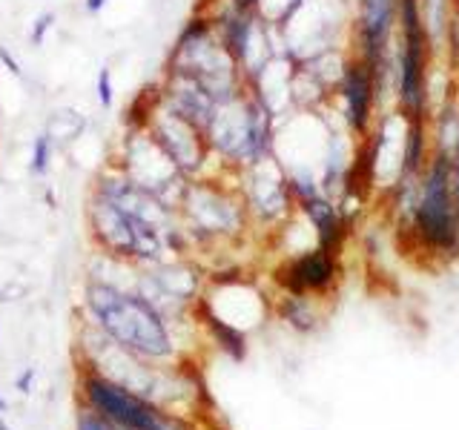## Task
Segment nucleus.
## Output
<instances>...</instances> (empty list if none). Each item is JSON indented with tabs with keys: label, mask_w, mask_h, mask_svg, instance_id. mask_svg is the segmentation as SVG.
<instances>
[{
	"label": "nucleus",
	"mask_w": 459,
	"mask_h": 430,
	"mask_svg": "<svg viewBox=\"0 0 459 430\" xmlns=\"http://www.w3.org/2000/svg\"><path fill=\"white\" fill-rule=\"evenodd\" d=\"M276 115L250 90H244L236 100L219 104L204 133L215 169L238 176L241 169L270 158L276 143Z\"/></svg>",
	"instance_id": "obj_1"
},
{
	"label": "nucleus",
	"mask_w": 459,
	"mask_h": 430,
	"mask_svg": "<svg viewBox=\"0 0 459 430\" xmlns=\"http://www.w3.org/2000/svg\"><path fill=\"white\" fill-rule=\"evenodd\" d=\"M86 307L95 319V327L135 353L141 358H164L172 353V339L167 319L147 298L121 290L107 281H90L86 287Z\"/></svg>",
	"instance_id": "obj_2"
},
{
	"label": "nucleus",
	"mask_w": 459,
	"mask_h": 430,
	"mask_svg": "<svg viewBox=\"0 0 459 430\" xmlns=\"http://www.w3.org/2000/svg\"><path fill=\"white\" fill-rule=\"evenodd\" d=\"M164 72L193 75L212 95L215 104L236 100L247 90V81H244L233 55L224 49V43L219 32H215V23L207 12H195L184 21L167 52Z\"/></svg>",
	"instance_id": "obj_3"
},
{
	"label": "nucleus",
	"mask_w": 459,
	"mask_h": 430,
	"mask_svg": "<svg viewBox=\"0 0 459 430\" xmlns=\"http://www.w3.org/2000/svg\"><path fill=\"white\" fill-rule=\"evenodd\" d=\"M411 233L425 250L437 255L459 253V201L454 195V158L445 152L430 155L416 186Z\"/></svg>",
	"instance_id": "obj_4"
},
{
	"label": "nucleus",
	"mask_w": 459,
	"mask_h": 430,
	"mask_svg": "<svg viewBox=\"0 0 459 430\" xmlns=\"http://www.w3.org/2000/svg\"><path fill=\"white\" fill-rule=\"evenodd\" d=\"M178 219L190 244H219L238 238L250 224L247 207H244V198L238 193V176L233 178V184H224L212 172L190 178Z\"/></svg>",
	"instance_id": "obj_5"
},
{
	"label": "nucleus",
	"mask_w": 459,
	"mask_h": 430,
	"mask_svg": "<svg viewBox=\"0 0 459 430\" xmlns=\"http://www.w3.org/2000/svg\"><path fill=\"white\" fill-rule=\"evenodd\" d=\"M86 227H90L95 247L104 255L143 267L167 262L169 250L161 229H155L152 224L135 219V215L115 207L112 201L92 193L86 201Z\"/></svg>",
	"instance_id": "obj_6"
},
{
	"label": "nucleus",
	"mask_w": 459,
	"mask_h": 430,
	"mask_svg": "<svg viewBox=\"0 0 459 430\" xmlns=\"http://www.w3.org/2000/svg\"><path fill=\"white\" fill-rule=\"evenodd\" d=\"M107 164L118 167L129 181H135L141 190L152 193L172 212L181 210L190 178L181 176L147 129H124L118 147H115Z\"/></svg>",
	"instance_id": "obj_7"
},
{
	"label": "nucleus",
	"mask_w": 459,
	"mask_h": 430,
	"mask_svg": "<svg viewBox=\"0 0 459 430\" xmlns=\"http://www.w3.org/2000/svg\"><path fill=\"white\" fill-rule=\"evenodd\" d=\"M399 0H356L351 43L353 55L370 66L377 81L379 104L394 92V38H396Z\"/></svg>",
	"instance_id": "obj_8"
},
{
	"label": "nucleus",
	"mask_w": 459,
	"mask_h": 430,
	"mask_svg": "<svg viewBox=\"0 0 459 430\" xmlns=\"http://www.w3.org/2000/svg\"><path fill=\"white\" fill-rule=\"evenodd\" d=\"M147 133L169 155V161L176 164V169L184 178L210 176V167H215L204 133L190 121H184L178 112H172L164 100H158V107L147 124Z\"/></svg>",
	"instance_id": "obj_9"
},
{
	"label": "nucleus",
	"mask_w": 459,
	"mask_h": 430,
	"mask_svg": "<svg viewBox=\"0 0 459 430\" xmlns=\"http://www.w3.org/2000/svg\"><path fill=\"white\" fill-rule=\"evenodd\" d=\"M238 193L247 207L250 224L276 227L296 212V201L287 190L284 167L273 155L238 172Z\"/></svg>",
	"instance_id": "obj_10"
},
{
	"label": "nucleus",
	"mask_w": 459,
	"mask_h": 430,
	"mask_svg": "<svg viewBox=\"0 0 459 430\" xmlns=\"http://www.w3.org/2000/svg\"><path fill=\"white\" fill-rule=\"evenodd\" d=\"M86 396H90L95 410H100L107 419L126 430H184L178 419H172V416L152 408L143 396L126 391V387L104 376L86 379Z\"/></svg>",
	"instance_id": "obj_11"
},
{
	"label": "nucleus",
	"mask_w": 459,
	"mask_h": 430,
	"mask_svg": "<svg viewBox=\"0 0 459 430\" xmlns=\"http://www.w3.org/2000/svg\"><path fill=\"white\" fill-rule=\"evenodd\" d=\"M333 100H339V115L344 126L351 129L356 141H365L373 133L377 124V107H379V92L377 81H373L370 66L351 52L344 75L333 90Z\"/></svg>",
	"instance_id": "obj_12"
},
{
	"label": "nucleus",
	"mask_w": 459,
	"mask_h": 430,
	"mask_svg": "<svg viewBox=\"0 0 459 430\" xmlns=\"http://www.w3.org/2000/svg\"><path fill=\"white\" fill-rule=\"evenodd\" d=\"M336 253L313 247L299 255H287L276 270V284L290 296H322L336 281Z\"/></svg>",
	"instance_id": "obj_13"
},
{
	"label": "nucleus",
	"mask_w": 459,
	"mask_h": 430,
	"mask_svg": "<svg viewBox=\"0 0 459 430\" xmlns=\"http://www.w3.org/2000/svg\"><path fill=\"white\" fill-rule=\"evenodd\" d=\"M161 100L178 112L184 121H190L193 126H198L201 133H207V126L215 115V100L212 95L201 86L193 75H184V72H164L161 75Z\"/></svg>",
	"instance_id": "obj_14"
},
{
	"label": "nucleus",
	"mask_w": 459,
	"mask_h": 430,
	"mask_svg": "<svg viewBox=\"0 0 459 430\" xmlns=\"http://www.w3.org/2000/svg\"><path fill=\"white\" fill-rule=\"evenodd\" d=\"M422 9V23L430 40V49L439 55L445 47H451V35L456 29V0H420Z\"/></svg>",
	"instance_id": "obj_15"
},
{
	"label": "nucleus",
	"mask_w": 459,
	"mask_h": 430,
	"mask_svg": "<svg viewBox=\"0 0 459 430\" xmlns=\"http://www.w3.org/2000/svg\"><path fill=\"white\" fill-rule=\"evenodd\" d=\"M86 129V118L75 109H55L49 118H47V126H43V133H47L55 147H69V143H75Z\"/></svg>",
	"instance_id": "obj_16"
},
{
	"label": "nucleus",
	"mask_w": 459,
	"mask_h": 430,
	"mask_svg": "<svg viewBox=\"0 0 459 430\" xmlns=\"http://www.w3.org/2000/svg\"><path fill=\"white\" fill-rule=\"evenodd\" d=\"M279 313L287 324H293L301 333H307V330L316 327L319 322V315H316V307H313V296H290L284 293L281 305H279Z\"/></svg>",
	"instance_id": "obj_17"
},
{
	"label": "nucleus",
	"mask_w": 459,
	"mask_h": 430,
	"mask_svg": "<svg viewBox=\"0 0 459 430\" xmlns=\"http://www.w3.org/2000/svg\"><path fill=\"white\" fill-rule=\"evenodd\" d=\"M201 315H204V324L210 327V333L215 336V341H219L221 348L230 356H233V358H244V353H247V344H244V333H241V330H236L233 324H227L221 319H215V315L210 310H204V307H201Z\"/></svg>",
	"instance_id": "obj_18"
},
{
	"label": "nucleus",
	"mask_w": 459,
	"mask_h": 430,
	"mask_svg": "<svg viewBox=\"0 0 459 430\" xmlns=\"http://www.w3.org/2000/svg\"><path fill=\"white\" fill-rule=\"evenodd\" d=\"M305 6V0H258L255 4V14L262 18L264 23L284 29L287 23L293 21V14Z\"/></svg>",
	"instance_id": "obj_19"
},
{
	"label": "nucleus",
	"mask_w": 459,
	"mask_h": 430,
	"mask_svg": "<svg viewBox=\"0 0 459 430\" xmlns=\"http://www.w3.org/2000/svg\"><path fill=\"white\" fill-rule=\"evenodd\" d=\"M55 152H57L55 141L47 133H38L32 138V147H29V176L47 178L52 169V161H55Z\"/></svg>",
	"instance_id": "obj_20"
},
{
	"label": "nucleus",
	"mask_w": 459,
	"mask_h": 430,
	"mask_svg": "<svg viewBox=\"0 0 459 430\" xmlns=\"http://www.w3.org/2000/svg\"><path fill=\"white\" fill-rule=\"evenodd\" d=\"M95 100L100 109H112L115 107V78L109 66H100L95 72Z\"/></svg>",
	"instance_id": "obj_21"
},
{
	"label": "nucleus",
	"mask_w": 459,
	"mask_h": 430,
	"mask_svg": "<svg viewBox=\"0 0 459 430\" xmlns=\"http://www.w3.org/2000/svg\"><path fill=\"white\" fill-rule=\"evenodd\" d=\"M55 21H57V14H55V12H43V14H38L35 23L29 26V43H32V47H43V43H47V38H49V32L55 29Z\"/></svg>",
	"instance_id": "obj_22"
},
{
	"label": "nucleus",
	"mask_w": 459,
	"mask_h": 430,
	"mask_svg": "<svg viewBox=\"0 0 459 430\" xmlns=\"http://www.w3.org/2000/svg\"><path fill=\"white\" fill-rule=\"evenodd\" d=\"M0 66H4L12 78H23V66H21V61L14 57V52H12L9 47H4V43H0Z\"/></svg>",
	"instance_id": "obj_23"
},
{
	"label": "nucleus",
	"mask_w": 459,
	"mask_h": 430,
	"mask_svg": "<svg viewBox=\"0 0 459 430\" xmlns=\"http://www.w3.org/2000/svg\"><path fill=\"white\" fill-rule=\"evenodd\" d=\"M78 430H109V427H107L104 422H100L98 416H81Z\"/></svg>",
	"instance_id": "obj_24"
},
{
	"label": "nucleus",
	"mask_w": 459,
	"mask_h": 430,
	"mask_svg": "<svg viewBox=\"0 0 459 430\" xmlns=\"http://www.w3.org/2000/svg\"><path fill=\"white\" fill-rule=\"evenodd\" d=\"M107 4L109 0H83V9H86V14H100L107 9Z\"/></svg>",
	"instance_id": "obj_25"
},
{
	"label": "nucleus",
	"mask_w": 459,
	"mask_h": 430,
	"mask_svg": "<svg viewBox=\"0 0 459 430\" xmlns=\"http://www.w3.org/2000/svg\"><path fill=\"white\" fill-rule=\"evenodd\" d=\"M230 4H233L236 9H247V12H255V4H258V0H230Z\"/></svg>",
	"instance_id": "obj_26"
},
{
	"label": "nucleus",
	"mask_w": 459,
	"mask_h": 430,
	"mask_svg": "<svg viewBox=\"0 0 459 430\" xmlns=\"http://www.w3.org/2000/svg\"><path fill=\"white\" fill-rule=\"evenodd\" d=\"M456 9H459V0H456Z\"/></svg>",
	"instance_id": "obj_27"
}]
</instances>
